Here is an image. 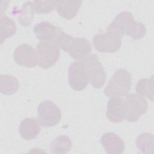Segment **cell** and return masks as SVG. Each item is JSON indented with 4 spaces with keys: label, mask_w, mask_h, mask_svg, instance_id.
I'll use <instances>...</instances> for the list:
<instances>
[{
    "label": "cell",
    "mask_w": 154,
    "mask_h": 154,
    "mask_svg": "<svg viewBox=\"0 0 154 154\" xmlns=\"http://www.w3.org/2000/svg\"><path fill=\"white\" fill-rule=\"evenodd\" d=\"M132 79L129 72L124 69L117 70L104 89L108 97H120L126 96L131 89Z\"/></svg>",
    "instance_id": "obj_1"
},
{
    "label": "cell",
    "mask_w": 154,
    "mask_h": 154,
    "mask_svg": "<svg viewBox=\"0 0 154 154\" xmlns=\"http://www.w3.org/2000/svg\"><path fill=\"white\" fill-rule=\"evenodd\" d=\"M84 65L89 82L95 88L102 87L106 79V73L96 54H90L81 60Z\"/></svg>",
    "instance_id": "obj_2"
},
{
    "label": "cell",
    "mask_w": 154,
    "mask_h": 154,
    "mask_svg": "<svg viewBox=\"0 0 154 154\" xmlns=\"http://www.w3.org/2000/svg\"><path fill=\"white\" fill-rule=\"evenodd\" d=\"M122 37L117 33L107 30L94 35L93 45L96 50L103 53H114L119 50L122 45Z\"/></svg>",
    "instance_id": "obj_3"
},
{
    "label": "cell",
    "mask_w": 154,
    "mask_h": 154,
    "mask_svg": "<svg viewBox=\"0 0 154 154\" xmlns=\"http://www.w3.org/2000/svg\"><path fill=\"white\" fill-rule=\"evenodd\" d=\"M60 109L52 101L45 100L37 107V120L41 126L45 128L53 127L61 120Z\"/></svg>",
    "instance_id": "obj_4"
},
{
    "label": "cell",
    "mask_w": 154,
    "mask_h": 154,
    "mask_svg": "<svg viewBox=\"0 0 154 154\" xmlns=\"http://www.w3.org/2000/svg\"><path fill=\"white\" fill-rule=\"evenodd\" d=\"M35 51L38 57V64L43 69L53 66L60 56V48L51 42H39Z\"/></svg>",
    "instance_id": "obj_5"
},
{
    "label": "cell",
    "mask_w": 154,
    "mask_h": 154,
    "mask_svg": "<svg viewBox=\"0 0 154 154\" xmlns=\"http://www.w3.org/2000/svg\"><path fill=\"white\" fill-rule=\"evenodd\" d=\"M126 102L128 109L126 119L128 122H137L147 111V100L138 94H128L126 98Z\"/></svg>",
    "instance_id": "obj_6"
},
{
    "label": "cell",
    "mask_w": 154,
    "mask_h": 154,
    "mask_svg": "<svg viewBox=\"0 0 154 154\" xmlns=\"http://www.w3.org/2000/svg\"><path fill=\"white\" fill-rule=\"evenodd\" d=\"M69 84L74 90L81 91L88 84L89 79L83 62H73L69 67Z\"/></svg>",
    "instance_id": "obj_7"
},
{
    "label": "cell",
    "mask_w": 154,
    "mask_h": 154,
    "mask_svg": "<svg viewBox=\"0 0 154 154\" xmlns=\"http://www.w3.org/2000/svg\"><path fill=\"white\" fill-rule=\"evenodd\" d=\"M135 22V21L131 13L122 11L119 13L108 26L107 30L113 31L122 37L124 35L130 36L134 28Z\"/></svg>",
    "instance_id": "obj_8"
},
{
    "label": "cell",
    "mask_w": 154,
    "mask_h": 154,
    "mask_svg": "<svg viewBox=\"0 0 154 154\" xmlns=\"http://www.w3.org/2000/svg\"><path fill=\"white\" fill-rule=\"evenodd\" d=\"M15 62L20 66L32 68L38 64L37 54L33 47L28 44L18 46L13 52Z\"/></svg>",
    "instance_id": "obj_9"
},
{
    "label": "cell",
    "mask_w": 154,
    "mask_h": 154,
    "mask_svg": "<svg viewBox=\"0 0 154 154\" xmlns=\"http://www.w3.org/2000/svg\"><path fill=\"white\" fill-rule=\"evenodd\" d=\"M92 47L90 41L81 37H72L66 52L77 61H81L87 58L91 52Z\"/></svg>",
    "instance_id": "obj_10"
},
{
    "label": "cell",
    "mask_w": 154,
    "mask_h": 154,
    "mask_svg": "<svg viewBox=\"0 0 154 154\" xmlns=\"http://www.w3.org/2000/svg\"><path fill=\"white\" fill-rule=\"evenodd\" d=\"M127 111L126 100L120 97H112L107 103L106 117L112 123H119L126 119Z\"/></svg>",
    "instance_id": "obj_11"
},
{
    "label": "cell",
    "mask_w": 154,
    "mask_h": 154,
    "mask_svg": "<svg viewBox=\"0 0 154 154\" xmlns=\"http://www.w3.org/2000/svg\"><path fill=\"white\" fill-rule=\"evenodd\" d=\"M100 143L108 154H122L125 150L124 141L114 132L105 133L100 138Z\"/></svg>",
    "instance_id": "obj_12"
},
{
    "label": "cell",
    "mask_w": 154,
    "mask_h": 154,
    "mask_svg": "<svg viewBox=\"0 0 154 154\" xmlns=\"http://www.w3.org/2000/svg\"><path fill=\"white\" fill-rule=\"evenodd\" d=\"M19 131L22 138L31 140L34 139L40 132V124L35 118H26L20 122Z\"/></svg>",
    "instance_id": "obj_13"
},
{
    "label": "cell",
    "mask_w": 154,
    "mask_h": 154,
    "mask_svg": "<svg viewBox=\"0 0 154 154\" xmlns=\"http://www.w3.org/2000/svg\"><path fill=\"white\" fill-rule=\"evenodd\" d=\"M58 28L48 22H41L34 28L36 37L41 42H51L54 40Z\"/></svg>",
    "instance_id": "obj_14"
},
{
    "label": "cell",
    "mask_w": 154,
    "mask_h": 154,
    "mask_svg": "<svg viewBox=\"0 0 154 154\" xmlns=\"http://www.w3.org/2000/svg\"><path fill=\"white\" fill-rule=\"evenodd\" d=\"M82 1H57L55 10L63 17L70 20L78 14Z\"/></svg>",
    "instance_id": "obj_15"
},
{
    "label": "cell",
    "mask_w": 154,
    "mask_h": 154,
    "mask_svg": "<svg viewBox=\"0 0 154 154\" xmlns=\"http://www.w3.org/2000/svg\"><path fill=\"white\" fill-rule=\"evenodd\" d=\"M17 31L14 21L1 13L0 15V43L2 45L8 38L14 35Z\"/></svg>",
    "instance_id": "obj_16"
},
{
    "label": "cell",
    "mask_w": 154,
    "mask_h": 154,
    "mask_svg": "<svg viewBox=\"0 0 154 154\" xmlns=\"http://www.w3.org/2000/svg\"><path fill=\"white\" fill-rule=\"evenodd\" d=\"M72 147L70 138L67 135H60L50 143L49 149L51 153H67Z\"/></svg>",
    "instance_id": "obj_17"
},
{
    "label": "cell",
    "mask_w": 154,
    "mask_h": 154,
    "mask_svg": "<svg viewBox=\"0 0 154 154\" xmlns=\"http://www.w3.org/2000/svg\"><path fill=\"white\" fill-rule=\"evenodd\" d=\"M0 91L4 95H12L18 90L19 87L17 78L11 75H0Z\"/></svg>",
    "instance_id": "obj_18"
},
{
    "label": "cell",
    "mask_w": 154,
    "mask_h": 154,
    "mask_svg": "<svg viewBox=\"0 0 154 154\" xmlns=\"http://www.w3.org/2000/svg\"><path fill=\"white\" fill-rule=\"evenodd\" d=\"M137 94L145 96L151 101H153L154 97V78L152 76L150 78H143L138 81L135 88Z\"/></svg>",
    "instance_id": "obj_19"
},
{
    "label": "cell",
    "mask_w": 154,
    "mask_h": 154,
    "mask_svg": "<svg viewBox=\"0 0 154 154\" xmlns=\"http://www.w3.org/2000/svg\"><path fill=\"white\" fill-rule=\"evenodd\" d=\"M34 13L33 2H26L16 13L19 22L24 26L31 25L34 17Z\"/></svg>",
    "instance_id": "obj_20"
},
{
    "label": "cell",
    "mask_w": 154,
    "mask_h": 154,
    "mask_svg": "<svg viewBox=\"0 0 154 154\" xmlns=\"http://www.w3.org/2000/svg\"><path fill=\"white\" fill-rule=\"evenodd\" d=\"M153 135L151 133L140 134L136 140V145L138 150L143 153H153Z\"/></svg>",
    "instance_id": "obj_21"
},
{
    "label": "cell",
    "mask_w": 154,
    "mask_h": 154,
    "mask_svg": "<svg viewBox=\"0 0 154 154\" xmlns=\"http://www.w3.org/2000/svg\"><path fill=\"white\" fill-rule=\"evenodd\" d=\"M57 1H34L33 2L34 11L36 14H47L56 8Z\"/></svg>",
    "instance_id": "obj_22"
},
{
    "label": "cell",
    "mask_w": 154,
    "mask_h": 154,
    "mask_svg": "<svg viewBox=\"0 0 154 154\" xmlns=\"http://www.w3.org/2000/svg\"><path fill=\"white\" fill-rule=\"evenodd\" d=\"M146 33V28L144 25L140 22H135V26L130 35V37L134 40H139L144 37Z\"/></svg>",
    "instance_id": "obj_23"
}]
</instances>
